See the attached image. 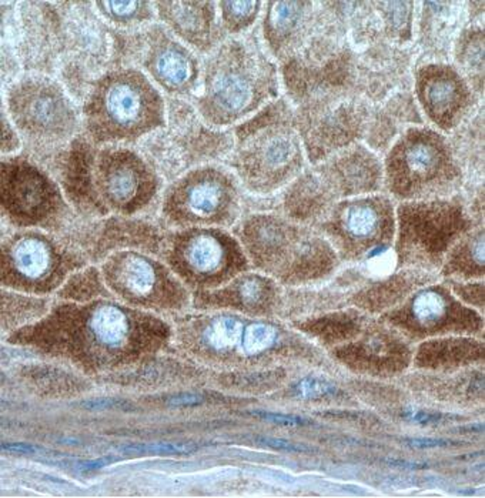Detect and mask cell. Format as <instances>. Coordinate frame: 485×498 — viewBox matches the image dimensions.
<instances>
[{"instance_id": "obj_16", "label": "cell", "mask_w": 485, "mask_h": 498, "mask_svg": "<svg viewBox=\"0 0 485 498\" xmlns=\"http://www.w3.org/2000/svg\"><path fill=\"white\" fill-rule=\"evenodd\" d=\"M121 279H123V283H125L126 287L131 293H135L138 296H145L153 290L158 277H156L153 265L148 260L133 256L129 257L123 263Z\"/></svg>"}, {"instance_id": "obj_7", "label": "cell", "mask_w": 485, "mask_h": 498, "mask_svg": "<svg viewBox=\"0 0 485 498\" xmlns=\"http://www.w3.org/2000/svg\"><path fill=\"white\" fill-rule=\"evenodd\" d=\"M484 346L469 338L431 340L418 348L416 361L421 368H446L480 360Z\"/></svg>"}, {"instance_id": "obj_23", "label": "cell", "mask_w": 485, "mask_h": 498, "mask_svg": "<svg viewBox=\"0 0 485 498\" xmlns=\"http://www.w3.org/2000/svg\"><path fill=\"white\" fill-rule=\"evenodd\" d=\"M299 6V4H275L274 9L272 10V15H270L273 26L275 29H282V27L292 25L295 16H297V7Z\"/></svg>"}, {"instance_id": "obj_2", "label": "cell", "mask_w": 485, "mask_h": 498, "mask_svg": "<svg viewBox=\"0 0 485 498\" xmlns=\"http://www.w3.org/2000/svg\"><path fill=\"white\" fill-rule=\"evenodd\" d=\"M461 207L449 202L410 203L400 209L398 252L406 263H433L443 259L447 250L467 229Z\"/></svg>"}, {"instance_id": "obj_10", "label": "cell", "mask_w": 485, "mask_h": 498, "mask_svg": "<svg viewBox=\"0 0 485 498\" xmlns=\"http://www.w3.org/2000/svg\"><path fill=\"white\" fill-rule=\"evenodd\" d=\"M92 335L108 348H118L129 335V318L113 305H102L93 310L89 318Z\"/></svg>"}, {"instance_id": "obj_30", "label": "cell", "mask_w": 485, "mask_h": 498, "mask_svg": "<svg viewBox=\"0 0 485 498\" xmlns=\"http://www.w3.org/2000/svg\"><path fill=\"white\" fill-rule=\"evenodd\" d=\"M413 446L416 447H439L447 446L449 442L443 441V440H411Z\"/></svg>"}, {"instance_id": "obj_1", "label": "cell", "mask_w": 485, "mask_h": 498, "mask_svg": "<svg viewBox=\"0 0 485 498\" xmlns=\"http://www.w3.org/2000/svg\"><path fill=\"white\" fill-rule=\"evenodd\" d=\"M454 174L449 146L434 131L411 130L388 156V183L396 196H424L451 181Z\"/></svg>"}, {"instance_id": "obj_20", "label": "cell", "mask_w": 485, "mask_h": 498, "mask_svg": "<svg viewBox=\"0 0 485 498\" xmlns=\"http://www.w3.org/2000/svg\"><path fill=\"white\" fill-rule=\"evenodd\" d=\"M260 4L257 2H223L224 17L227 24L233 27H242L250 24Z\"/></svg>"}, {"instance_id": "obj_19", "label": "cell", "mask_w": 485, "mask_h": 498, "mask_svg": "<svg viewBox=\"0 0 485 498\" xmlns=\"http://www.w3.org/2000/svg\"><path fill=\"white\" fill-rule=\"evenodd\" d=\"M138 176L128 168H120L108 177V192L118 202L130 201L138 191Z\"/></svg>"}, {"instance_id": "obj_5", "label": "cell", "mask_w": 485, "mask_h": 498, "mask_svg": "<svg viewBox=\"0 0 485 498\" xmlns=\"http://www.w3.org/2000/svg\"><path fill=\"white\" fill-rule=\"evenodd\" d=\"M417 92L428 118L446 130L469 106V88L449 66H427L417 79Z\"/></svg>"}, {"instance_id": "obj_28", "label": "cell", "mask_w": 485, "mask_h": 498, "mask_svg": "<svg viewBox=\"0 0 485 498\" xmlns=\"http://www.w3.org/2000/svg\"><path fill=\"white\" fill-rule=\"evenodd\" d=\"M259 441L264 442L267 446L275 447V449H283L285 451H308V449L303 446H294L292 442L283 441V440L269 439V437H263L259 439Z\"/></svg>"}, {"instance_id": "obj_31", "label": "cell", "mask_w": 485, "mask_h": 498, "mask_svg": "<svg viewBox=\"0 0 485 498\" xmlns=\"http://www.w3.org/2000/svg\"><path fill=\"white\" fill-rule=\"evenodd\" d=\"M2 449L9 450V451H20V452H36L39 449L36 447L29 446V444H4Z\"/></svg>"}, {"instance_id": "obj_12", "label": "cell", "mask_w": 485, "mask_h": 498, "mask_svg": "<svg viewBox=\"0 0 485 498\" xmlns=\"http://www.w3.org/2000/svg\"><path fill=\"white\" fill-rule=\"evenodd\" d=\"M106 112L116 125H135L141 115L143 100L135 86L126 82L115 83L108 88L105 100Z\"/></svg>"}, {"instance_id": "obj_3", "label": "cell", "mask_w": 485, "mask_h": 498, "mask_svg": "<svg viewBox=\"0 0 485 498\" xmlns=\"http://www.w3.org/2000/svg\"><path fill=\"white\" fill-rule=\"evenodd\" d=\"M387 320L411 337L474 333L481 328L480 316L462 306L441 285L416 293L398 310L388 313Z\"/></svg>"}, {"instance_id": "obj_18", "label": "cell", "mask_w": 485, "mask_h": 498, "mask_svg": "<svg viewBox=\"0 0 485 498\" xmlns=\"http://www.w3.org/2000/svg\"><path fill=\"white\" fill-rule=\"evenodd\" d=\"M156 70L166 85H184L191 75V60L187 59L184 53L176 49L164 50L156 62Z\"/></svg>"}, {"instance_id": "obj_15", "label": "cell", "mask_w": 485, "mask_h": 498, "mask_svg": "<svg viewBox=\"0 0 485 498\" xmlns=\"http://www.w3.org/2000/svg\"><path fill=\"white\" fill-rule=\"evenodd\" d=\"M224 189L219 182L203 181L197 182L187 191V209L193 216H213L223 203Z\"/></svg>"}, {"instance_id": "obj_24", "label": "cell", "mask_w": 485, "mask_h": 498, "mask_svg": "<svg viewBox=\"0 0 485 498\" xmlns=\"http://www.w3.org/2000/svg\"><path fill=\"white\" fill-rule=\"evenodd\" d=\"M194 447L184 446V444H135L128 446L123 451L136 452H163V454H183V452L193 451Z\"/></svg>"}, {"instance_id": "obj_26", "label": "cell", "mask_w": 485, "mask_h": 498, "mask_svg": "<svg viewBox=\"0 0 485 498\" xmlns=\"http://www.w3.org/2000/svg\"><path fill=\"white\" fill-rule=\"evenodd\" d=\"M106 7H108V12L118 17L130 16L135 14L138 2H106Z\"/></svg>"}, {"instance_id": "obj_14", "label": "cell", "mask_w": 485, "mask_h": 498, "mask_svg": "<svg viewBox=\"0 0 485 498\" xmlns=\"http://www.w3.org/2000/svg\"><path fill=\"white\" fill-rule=\"evenodd\" d=\"M246 323L236 316H217L212 318L201 333L204 345L216 353H227L242 346V331Z\"/></svg>"}, {"instance_id": "obj_9", "label": "cell", "mask_w": 485, "mask_h": 498, "mask_svg": "<svg viewBox=\"0 0 485 498\" xmlns=\"http://www.w3.org/2000/svg\"><path fill=\"white\" fill-rule=\"evenodd\" d=\"M211 95L222 112L237 115L252 103L253 85L242 73L226 70L212 82Z\"/></svg>"}, {"instance_id": "obj_25", "label": "cell", "mask_w": 485, "mask_h": 498, "mask_svg": "<svg viewBox=\"0 0 485 498\" xmlns=\"http://www.w3.org/2000/svg\"><path fill=\"white\" fill-rule=\"evenodd\" d=\"M254 416L262 417L264 420H270L273 423L284 424V426H303L307 424L305 420L300 417L284 416V414L264 413V411H254Z\"/></svg>"}, {"instance_id": "obj_4", "label": "cell", "mask_w": 485, "mask_h": 498, "mask_svg": "<svg viewBox=\"0 0 485 498\" xmlns=\"http://www.w3.org/2000/svg\"><path fill=\"white\" fill-rule=\"evenodd\" d=\"M393 210L383 197L345 203L335 217V232L346 252L361 256L384 249L393 234Z\"/></svg>"}, {"instance_id": "obj_11", "label": "cell", "mask_w": 485, "mask_h": 498, "mask_svg": "<svg viewBox=\"0 0 485 498\" xmlns=\"http://www.w3.org/2000/svg\"><path fill=\"white\" fill-rule=\"evenodd\" d=\"M449 256H447L446 272L449 275H484V232L470 234L464 242H459Z\"/></svg>"}, {"instance_id": "obj_21", "label": "cell", "mask_w": 485, "mask_h": 498, "mask_svg": "<svg viewBox=\"0 0 485 498\" xmlns=\"http://www.w3.org/2000/svg\"><path fill=\"white\" fill-rule=\"evenodd\" d=\"M294 391L302 399H320V397L335 396L337 390L327 381L308 378L295 384Z\"/></svg>"}, {"instance_id": "obj_22", "label": "cell", "mask_w": 485, "mask_h": 498, "mask_svg": "<svg viewBox=\"0 0 485 498\" xmlns=\"http://www.w3.org/2000/svg\"><path fill=\"white\" fill-rule=\"evenodd\" d=\"M264 283L259 279H247L240 285L239 296L242 302L247 306H254L264 297Z\"/></svg>"}, {"instance_id": "obj_6", "label": "cell", "mask_w": 485, "mask_h": 498, "mask_svg": "<svg viewBox=\"0 0 485 498\" xmlns=\"http://www.w3.org/2000/svg\"><path fill=\"white\" fill-rule=\"evenodd\" d=\"M343 353L347 366L371 374L394 373L406 368L410 358V351L403 341L384 330L373 331L361 340L348 343Z\"/></svg>"}, {"instance_id": "obj_13", "label": "cell", "mask_w": 485, "mask_h": 498, "mask_svg": "<svg viewBox=\"0 0 485 498\" xmlns=\"http://www.w3.org/2000/svg\"><path fill=\"white\" fill-rule=\"evenodd\" d=\"M12 259L20 275L27 279H40L49 270V247L40 239L26 237L16 243L12 252Z\"/></svg>"}, {"instance_id": "obj_27", "label": "cell", "mask_w": 485, "mask_h": 498, "mask_svg": "<svg viewBox=\"0 0 485 498\" xmlns=\"http://www.w3.org/2000/svg\"><path fill=\"white\" fill-rule=\"evenodd\" d=\"M201 401H203V399L201 396H196V394H179V396L171 397L169 404L176 407H187L197 406Z\"/></svg>"}, {"instance_id": "obj_8", "label": "cell", "mask_w": 485, "mask_h": 498, "mask_svg": "<svg viewBox=\"0 0 485 498\" xmlns=\"http://www.w3.org/2000/svg\"><path fill=\"white\" fill-rule=\"evenodd\" d=\"M184 260L196 275H216L226 265V244L214 234L197 233L186 243Z\"/></svg>"}, {"instance_id": "obj_17", "label": "cell", "mask_w": 485, "mask_h": 498, "mask_svg": "<svg viewBox=\"0 0 485 498\" xmlns=\"http://www.w3.org/2000/svg\"><path fill=\"white\" fill-rule=\"evenodd\" d=\"M279 337L280 333L275 326L263 322L246 323L240 348L246 356H257L272 350Z\"/></svg>"}, {"instance_id": "obj_29", "label": "cell", "mask_w": 485, "mask_h": 498, "mask_svg": "<svg viewBox=\"0 0 485 498\" xmlns=\"http://www.w3.org/2000/svg\"><path fill=\"white\" fill-rule=\"evenodd\" d=\"M83 406L89 409H116V407H125L128 404L125 401L113 400V399H98V400L86 401Z\"/></svg>"}]
</instances>
